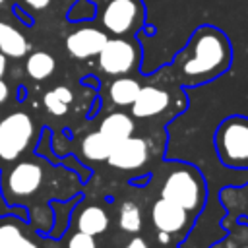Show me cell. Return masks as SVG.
I'll use <instances>...</instances> for the list:
<instances>
[{
  "label": "cell",
  "mask_w": 248,
  "mask_h": 248,
  "mask_svg": "<svg viewBox=\"0 0 248 248\" xmlns=\"http://www.w3.org/2000/svg\"><path fill=\"white\" fill-rule=\"evenodd\" d=\"M215 151L229 169H248V116L232 114L215 130Z\"/></svg>",
  "instance_id": "4"
},
{
  "label": "cell",
  "mask_w": 248,
  "mask_h": 248,
  "mask_svg": "<svg viewBox=\"0 0 248 248\" xmlns=\"http://www.w3.org/2000/svg\"><path fill=\"white\" fill-rule=\"evenodd\" d=\"M8 97H10V87H8V83L0 78V105H4V103L8 101Z\"/></svg>",
  "instance_id": "24"
},
{
  "label": "cell",
  "mask_w": 248,
  "mask_h": 248,
  "mask_svg": "<svg viewBox=\"0 0 248 248\" xmlns=\"http://www.w3.org/2000/svg\"><path fill=\"white\" fill-rule=\"evenodd\" d=\"M124 248H149V244H147L141 236H134V238H132Z\"/></svg>",
  "instance_id": "23"
},
{
  "label": "cell",
  "mask_w": 248,
  "mask_h": 248,
  "mask_svg": "<svg viewBox=\"0 0 248 248\" xmlns=\"http://www.w3.org/2000/svg\"><path fill=\"white\" fill-rule=\"evenodd\" d=\"M35 138V122L23 112L16 110L6 114L0 120V159L2 161H17L31 145Z\"/></svg>",
  "instance_id": "6"
},
{
  "label": "cell",
  "mask_w": 248,
  "mask_h": 248,
  "mask_svg": "<svg viewBox=\"0 0 248 248\" xmlns=\"http://www.w3.org/2000/svg\"><path fill=\"white\" fill-rule=\"evenodd\" d=\"M83 23L85 25L76 27L66 37V43H64L68 54L78 60H87L97 56L108 39V33H105L99 25H93V21H83Z\"/></svg>",
  "instance_id": "9"
},
{
  "label": "cell",
  "mask_w": 248,
  "mask_h": 248,
  "mask_svg": "<svg viewBox=\"0 0 248 248\" xmlns=\"http://www.w3.org/2000/svg\"><path fill=\"white\" fill-rule=\"evenodd\" d=\"M231 64L232 46L227 33L215 25H200L167 70L178 85L198 87L223 76Z\"/></svg>",
  "instance_id": "1"
},
{
  "label": "cell",
  "mask_w": 248,
  "mask_h": 248,
  "mask_svg": "<svg viewBox=\"0 0 248 248\" xmlns=\"http://www.w3.org/2000/svg\"><path fill=\"white\" fill-rule=\"evenodd\" d=\"M31 50L29 41L25 35L16 29L12 23L0 19V52L6 58H23Z\"/></svg>",
  "instance_id": "13"
},
{
  "label": "cell",
  "mask_w": 248,
  "mask_h": 248,
  "mask_svg": "<svg viewBox=\"0 0 248 248\" xmlns=\"http://www.w3.org/2000/svg\"><path fill=\"white\" fill-rule=\"evenodd\" d=\"M205 180L202 172L188 163H174L161 184V198H167L178 205H182L194 217L205 205Z\"/></svg>",
  "instance_id": "2"
},
{
  "label": "cell",
  "mask_w": 248,
  "mask_h": 248,
  "mask_svg": "<svg viewBox=\"0 0 248 248\" xmlns=\"http://www.w3.org/2000/svg\"><path fill=\"white\" fill-rule=\"evenodd\" d=\"M172 95L169 89L159 85H141L136 101L132 103V116L136 118H153L169 110Z\"/></svg>",
  "instance_id": "11"
},
{
  "label": "cell",
  "mask_w": 248,
  "mask_h": 248,
  "mask_svg": "<svg viewBox=\"0 0 248 248\" xmlns=\"http://www.w3.org/2000/svg\"><path fill=\"white\" fill-rule=\"evenodd\" d=\"M108 223H110L108 213L101 205H85L76 215V227H78V231L87 232V234H93V236L103 234L108 229Z\"/></svg>",
  "instance_id": "14"
},
{
  "label": "cell",
  "mask_w": 248,
  "mask_h": 248,
  "mask_svg": "<svg viewBox=\"0 0 248 248\" xmlns=\"http://www.w3.org/2000/svg\"><path fill=\"white\" fill-rule=\"evenodd\" d=\"M141 64V46L134 37H108L97 54V66L103 74L118 78L130 76Z\"/></svg>",
  "instance_id": "5"
},
{
  "label": "cell",
  "mask_w": 248,
  "mask_h": 248,
  "mask_svg": "<svg viewBox=\"0 0 248 248\" xmlns=\"http://www.w3.org/2000/svg\"><path fill=\"white\" fill-rule=\"evenodd\" d=\"M0 248H45L43 240L16 215L0 217Z\"/></svg>",
  "instance_id": "12"
},
{
  "label": "cell",
  "mask_w": 248,
  "mask_h": 248,
  "mask_svg": "<svg viewBox=\"0 0 248 248\" xmlns=\"http://www.w3.org/2000/svg\"><path fill=\"white\" fill-rule=\"evenodd\" d=\"M66 248H97V242H95V236H93V234L76 231V232H72V236L68 238Z\"/></svg>",
  "instance_id": "22"
},
{
  "label": "cell",
  "mask_w": 248,
  "mask_h": 248,
  "mask_svg": "<svg viewBox=\"0 0 248 248\" xmlns=\"http://www.w3.org/2000/svg\"><path fill=\"white\" fill-rule=\"evenodd\" d=\"M10 4V0H0V8H6Z\"/></svg>",
  "instance_id": "26"
},
{
  "label": "cell",
  "mask_w": 248,
  "mask_h": 248,
  "mask_svg": "<svg viewBox=\"0 0 248 248\" xmlns=\"http://www.w3.org/2000/svg\"><path fill=\"white\" fill-rule=\"evenodd\" d=\"M141 83L130 76H118L108 83V99L114 107H132Z\"/></svg>",
  "instance_id": "16"
},
{
  "label": "cell",
  "mask_w": 248,
  "mask_h": 248,
  "mask_svg": "<svg viewBox=\"0 0 248 248\" xmlns=\"http://www.w3.org/2000/svg\"><path fill=\"white\" fill-rule=\"evenodd\" d=\"M242 248H248V244H244V246H242Z\"/></svg>",
  "instance_id": "27"
},
{
  "label": "cell",
  "mask_w": 248,
  "mask_h": 248,
  "mask_svg": "<svg viewBox=\"0 0 248 248\" xmlns=\"http://www.w3.org/2000/svg\"><path fill=\"white\" fill-rule=\"evenodd\" d=\"M95 8V21L108 37H134L145 27L143 0H87Z\"/></svg>",
  "instance_id": "3"
},
{
  "label": "cell",
  "mask_w": 248,
  "mask_h": 248,
  "mask_svg": "<svg viewBox=\"0 0 248 248\" xmlns=\"http://www.w3.org/2000/svg\"><path fill=\"white\" fill-rule=\"evenodd\" d=\"M45 180V170L31 159L16 161L2 174V194L8 203H21V200L37 194Z\"/></svg>",
  "instance_id": "7"
},
{
  "label": "cell",
  "mask_w": 248,
  "mask_h": 248,
  "mask_svg": "<svg viewBox=\"0 0 248 248\" xmlns=\"http://www.w3.org/2000/svg\"><path fill=\"white\" fill-rule=\"evenodd\" d=\"M194 215L188 213L182 205L167 200V198H159L153 205H151V223L157 229L159 240L163 244L170 242L172 238H182L192 223H194Z\"/></svg>",
  "instance_id": "8"
},
{
  "label": "cell",
  "mask_w": 248,
  "mask_h": 248,
  "mask_svg": "<svg viewBox=\"0 0 248 248\" xmlns=\"http://www.w3.org/2000/svg\"><path fill=\"white\" fill-rule=\"evenodd\" d=\"M114 147V141L108 140L101 130L97 132H91L87 134L83 140H81V145H79V151H81V157L87 159V161H107L110 151Z\"/></svg>",
  "instance_id": "17"
},
{
  "label": "cell",
  "mask_w": 248,
  "mask_h": 248,
  "mask_svg": "<svg viewBox=\"0 0 248 248\" xmlns=\"http://www.w3.org/2000/svg\"><path fill=\"white\" fill-rule=\"evenodd\" d=\"M6 68H8V58L0 52V78H4V74H6Z\"/></svg>",
  "instance_id": "25"
},
{
  "label": "cell",
  "mask_w": 248,
  "mask_h": 248,
  "mask_svg": "<svg viewBox=\"0 0 248 248\" xmlns=\"http://www.w3.org/2000/svg\"><path fill=\"white\" fill-rule=\"evenodd\" d=\"M68 2L72 0H14V6L37 21L39 17L60 14V6H68Z\"/></svg>",
  "instance_id": "19"
},
{
  "label": "cell",
  "mask_w": 248,
  "mask_h": 248,
  "mask_svg": "<svg viewBox=\"0 0 248 248\" xmlns=\"http://www.w3.org/2000/svg\"><path fill=\"white\" fill-rule=\"evenodd\" d=\"M72 101H74V93H72V89L66 87V85H56V87H52L50 91H46L45 97H43L45 108H46L50 114H54V116L66 114L68 108H70V105H72Z\"/></svg>",
  "instance_id": "20"
},
{
  "label": "cell",
  "mask_w": 248,
  "mask_h": 248,
  "mask_svg": "<svg viewBox=\"0 0 248 248\" xmlns=\"http://www.w3.org/2000/svg\"><path fill=\"white\" fill-rule=\"evenodd\" d=\"M54 70H56V60L46 50H35L31 54H27V58H25V72L35 81H43V79L50 78L54 74Z\"/></svg>",
  "instance_id": "18"
},
{
  "label": "cell",
  "mask_w": 248,
  "mask_h": 248,
  "mask_svg": "<svg viewBox=\"0 0 248 248\" xmlns=\"http://www.w3.org/2000/svg\"><path fill=\"white\" fill-rule=\"evenodd\" d=\"M118 227L124 232H140L143 227V217L141 209L134 202H122L118 207Z\"/></svg>",
  "instance_id": "21"
},
{
  "label": "cell",
  "mask_w": 248,
  "mask_h": 248,
  "mask_svg": "<svg viewBox=\"0 0 248 248\" xmlns=\"http://www.w3.org/2000/svg\"><path fill=\"white\" fill-rule=\"evenodd\" d=\"M99 130L108 138L112 140L114 143L120 141V140H126L130 136H134V130H136V124L132 120L130 114L122 112V110H114V112H108L103 120H101V126Z\"/></svg>",
  "instance_id": "15"
},
{
  "label": "cell",
  "mask_w": 248,
  "mask_h": 248,
  "mask_svg": "<svg viewBox=\"0 0 248 248\" xmlns=\"http://www.w3.org/2000/svg\"><path fill=\"white\" fill-rule=\"evenodd\" d=\"M107 161L112 169H118V170L141 169L149 161V145L143 138L130 136V138L120 140V141L114 143Z\"/></svg>",
  "instance_id": "10"
}]
</instances>
